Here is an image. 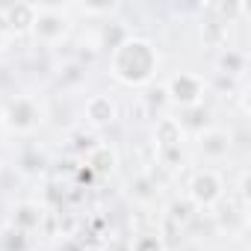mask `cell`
<instances>
[{
    "mask_svg": "<svg viewBox=\"0 0 251 251\" xmlns=\"http://www.w3.org/2000/svg\"><path fill=\"white\" fill-rule=\"evenodd\" d=\"M130 36V30L127 27H124L121 21H106L103 27H100V39H98V48H103V50H115L124 39H127Z\"/></svg>",
    "mask_w": 251,
    "mask_h": 251,
    "instance_id": "d6986e66",
    "label": "cell"
},
{
    "mask_svg": "<svg viewBox=\"0 0 251 251\" xmlns=\"http://www.w3.org/2000/svg\"><path fill=\"white\" fill-rule=\"evenodd\" d=\"M83 15H112L115 12V3H86L80 6Z\"/></svg>",
    "mask_w": 251,
    "mask_h": 251,
    "instance_id": "d4e9b609",
    "label": "cell"
},
{
    "mask_svg": "<svg viewBox=\"0 0 251 251\" xmlns=\"http://www.w3.org/2000/svg\"><path fill=\"white\" fill-rule=\"evenodd\" d=\"M45 207L39 204V201H18L15 207H12V213H9V227H15V230H21V233H36V230H42V225H45Z\"/></svg>",
    "mask_w": 251,
    "mask_h": 251,
    "instance_id": "8fae6325",
    "label": "cell"
},
{
    "mask_svg": "<svg viewBox=\"0 0 251 251\" xmlns=\"http://www.w3.org/2000/svg\"><path fill=\"white\" fill-rule=\"evenodd\" d=\"M80 163L89 166L95 177H109V175L118 169V151H115L109 142H98Z\"/></svg>",
    "mask_w": 251,
    "mask_h": 251,
    "instance_id": "7c38bea8",
    "label": "cell"
},
{
    "mask_svg": "<svg viewBox=\"0 0 251 251\" xmlns=\"http://www.w3.org/2000/svg\"><path fill=\"white\" fill-rule=\"evenodd\" d=\"M210 106L207 103H198V106H192V109H180V127H183V133H192V136H198V133H204L207 127H213V121H210Z\"/></svg>",
    "mask_w": 251,
    "mask_h": 251,
    "instance_id": "5bb4252c",
    "label": "cell"
},
{
    "mask_svg": "<svg viewBox=\"0 0 251 251\" xmlns=\"http://www.w3.org/2000/svg\"><path fill=\"white\" fill-rule=\"evenodd\" d=\"M195 148L204 160H227L233 151V133L225 127H207L204 133L195 136Z\"/></svg>",
    "mask_w": 251,
    "mask_h": 251,
    "instance_id": "ba28073f",
    "label": "cell"
},
{
    "mask_svg": "<svg viewBox=\"0 0 251 251\" xmlns=\"http://www.w3.org/2000/svg\"><path fill=\"white\" fill-rule=\"evenodd\" d=\"M183 142H186V133H183L180 121L175 115H160L154 121V130H151L154 154H160V151H177V148H183Z\"/></svg>",
    "mask_w": 251,
    "mask_h": 251,
    "instance_id": "9c48e42d",
    "label": "cell"
},
{
    "mask_svg": "<svg viewBox=\"0 0 251 251\" xmlns=\"http://www.w3.org/2000/svg\"><path fill=\"white\" fill-rule=\"evenodd\" d=\"M127 251H169V242L163 230H136L127 242Z\"/></svg>",
    "mask_w": 251,
    "mask_h": 251,
    "instance_id": "e0dca14e",
    "label": "cell"
},
{
    "mask_svg": "<svg viewBox=\"0 0 251 251\" xmlns=\"http://www.w3.org/2000/svg\"><path fill=\"white\" fill-rule=\"evenodd\" d=\"M157 192H160V186H157V177H154L151 172H139V175L130 180V195H133V201H139V204H151V201L157 198Z\"/></svg>",
    "mask_w": 251,
    "mask_h": 251,
    "instance_id": "ac0fdd59",
    "label": "cell"
},
{
    "mask_svg": "<svg viewBox=\"0 0 251 251\" xmlns=\"http://www.w3.org/2000/svg\"><path fill=\"white\" fill-rule=\"evenodd\" d=\"M157 71H160V50L145 36H133L130 33L109 53V74L121 86L145 89V86L154 83Z\"/></svg>",
    "mask_w": 251,
    "mask_h": 251,
    "instance_id": "6da1fadb",
    "label": "cell"
},
{
    "mask_svg": "<svg viewBox=\"0 0 251 251\" xmlns=\"http://www.w3.org/2000/svg\"><path fill=\"white\" fill-rule=\"evenodd\" d=\"M166 98H169V106H177V109H192L198 103H204L207 98V80L195 71H175L166 83Z\"/></svg>",
    "mask_w": 251,
    "mask_h": 251,
    "instance_id": "3957f363",
    "label": "cell"
},
{
    "mask_svg": "<svg viewBox=\"0 0 251 251\" xmlns=\"http://www.w3.org/2000/svg\"><path fill=\"white\" fill-rule=\"evenodd\" d=\"M233 201H236L242 210L251 207V172H248V169H242V172L236 175V192H233Z\"/></svg>",
    "mask_w": 251,
    "mask_h": 251,
    "instance_id": "7402d4cb",
    "label": "cell"
},
{
    "mask_svg": "<svg viewBox=\"0 0 251 251\" xmlns=\"http://www.w3.org/2000/svg\"><path fill=\"white\" fill-rule=\"evenodd\" d=\"M100 139L95 136V130H86V127H77V130H71L68 133V139H65V151L74 157V160H83L95 145H98Z\"/></svg>",
    "mask_w": 251,
    "mask_h": 251,
    "instance_id": "9a60e30c",
    "label": "cell"
},
{
    "mask_svg": "<svg viewBox=\"0 0 251 251\" xmlns=\"http://www.w3.org/2000/svg\"><path fill=\"white\" fill-rule=\"evenodd\" d=\"M216 68H219L222 77H227V83L245 80L248 56H245V50H239V48H225V50H219V56H216Z\"/></svg>",
    "mask_w": 251,
    "mask_h": 251,
    "instance_id": "4fadbf2b",
    "label": "cell"
},
{
    "mask_svg": "<svg viewBox=\"0 0 251 251\" xmlns=\"http://www.w3.org/2000/svg\"><path fill=\"white\" fill-rule=\"evenodd\" d=\"M18 166H21L24 175H39V172L45 169V157H42L39 151H24L21 160H18Z\"/></svg>",
    "mask_w": 251,
    "mask_h": 251,
    "instance_id": "603a6c76",
    "label": "cell"
},
{
    "mask_svg": "<svg viewBox=\"0 0 251 251\" xmlns=\"http://www.w3.org/2000/svg\"><path fill=\"white\" fill-rule=\"evenodd\" d=\"M83 118L89 124V130H103V127H112L115 118H118V103L112 95L106 92H98L92 98H86L83 103Z\"/></svg>",
    "mask_w": 251,
    "mask_h": 251,
    "instance_id": "52a82bcc",
    "label": "cell"
},
{
    "mask_svg": "<svg viewBox=\"0 0 251 251\" xmlns=\"http://www.w3.org/2000/svg\"><path fill=\"white\" fill-rule=\"evenodd\" d=\"M192 219H195V207H192L186 198H175V201L166 207V213H163V222H166L169 227H175V230L186 227Z\"/></svg>",
    "mask_w": 251,
    "mask_h": 251,
    "instance_id": "2e32d148",
    "label": "cell"
},
{
    "mask_svg": "<svg viewBox=\"0 0 251 251\" xmlns=\"http://www.w3.org/2000/svg\"><path fill=\"white\" fill-rule=\"evenodd\" d=\"M56 251H89L77 236H62L59 242H56Z\"/></svg>",
    "mask_w": 251,
    "mask_h": 251,
    "instance_id": "484cf974",
    "label": "cell"
},
{
    "mask_svg": "<svg viewBox=\"0 0 251 251\" xmlns=\"http://www.w3.org/2000/svg\"><path fill=\"white\" fill-rule=\"evenodd\" d=\"M198 42H201L204 50H225V48H230V24L216 18V15H210V12H204V18L198 24Z\"/></svg>",
    "mask_w": 251,
    "mask_h": 251,
    "instance_id": "30bf717a",
    "label": "cell"
},
{
    "mask_svg": "<svg viewBox=\"0 0 251 251\" xmlns=\"http://www.w3.org/2000/svg\"><path fill=\"white\" fill-rule=\"evenodd\" d=\"M142 100H145V106H148V112H151L154 118H157V112L163 115V109L169 106V98H166V89H163V86H145Z\"/></svg>",
    "mask_w": 251,
    "mask_h": 251,
    "instance_id": "44dd1931",
    "label": "cell"
},
{
    "mask_svg": "<svg viewBox=\"0 0 251 251\" xmlns=\"http://www.w3.org/2000/svg\"><path fill=\"white\" fill-rule=\"evenodd\" d=\"M71 33V18H68V9L62 6H48V3H36V21H33V42L39 45H59L65 42Z\"/></svg>",
    "mask_w": 251,
    "mask_h": 251,
    "instance_id": "5b68a950",
    "label": "cell"
},
{
    "mask_svg": "<svg viewBox=\"0 0 251 251\" xmlns=\"http://www.w3.org/2000/svg\"><path fill=\"white\" fill-rule=\"evenodd\" d=\"M42 121H45V109H42L39 98H33V95H15L0 109V124L15 136L36 133L42 127Z\"/></svg>",
    "mask_w": 251,
    "mask_h": 251,
    "instance_id": "7a4b0ae2",
    "label": "cell"
},
{
    "mask_svg": "<svg viewBox=\"0 0 251 251\" xmlns=\"http://www.w3.org/2000/svg\"><path fill=\"white\" fill-rule=\"evenodd\" d=\"M80 80H86V68L80 65V62H68V65H62L59 68V83H80Z\"/></svg>",
    "mask_w": 251,
    "mask_h": 251,
    "instance_id": "cb8c5ba5",
    "label": "cell"
},
{
    "mask_svg": "<svg viewBox=\"0 0 251 251\" xmlns=\"http://www.w3.org/2000/svg\"><path fill=\"white\" fill-rule=\"evenodd\" d=\"M225 198V180L216 169H195L186 180V201L195 210H216Z\"/></svg>",
    "mask_w": 251,
    "mask_h": 251,
    "instance_id": "277c9868",
    "label": "cell"
},
{
    "mask_svg": "<svg viewBox=\"0 0 251 251\" xmlns=\"http://www.w3.org/2000/svg\"><path fill=\"white\" fill-rule=\"evenodd\" d=\"M74 180H77L80 186H89V183H92V180H98V177L92 175V169H89V166H83V163H80V166H77V172H74Z\"/></svg>",
    "mask_w": 251,
    "mask_h": 251,
    "instance_id": "4316f807",
    "label": "cell"
},
{
    "mask_svg": "<svg viewBox=\"0 0 251 251\" xmlns=\"http://www.w3.org/2000/svg\"><path fill=\"white\" fill-rule=\"evenodd\" d=\"M33 21H36V3H6L0 6V33L6 39H21V36H30L33 30Z\"/></svg>",
    "mask_w": 251,
    "mask_h": 251,
    "instance_id": "8992f818",
    "label": "cell"
},
{
    "mask_svg": "<svg viewBox=\"0 0 251 251\" xmlns=\"http://www.w3.org/2000/svg\"><path fill=\"white\" fill-rule=\"evenodd\" d=\"M3 50H6V36L0 33V53H3Z\"/></svg>",
    "mask_w": 251,
    "mask_h": 251,
    "instance_id": "83f0119b",
    "label": "cell"
},
{
    "mask_svg": "<svg viewBox=\"0 0 251 251\" xmlns=\"http://www.w3.org/2000/svg\"><path fill=\"white\" fill-rule=\"evenodd\" d=\"M0 248L3 251H30V236L6 225L3 233H0Z\"/></svg>",
    "mask_w": 251,
    "mask_h": 251,
    "instance_id": "ffe728a7",
    "label": "cell"
}]
</instances>
